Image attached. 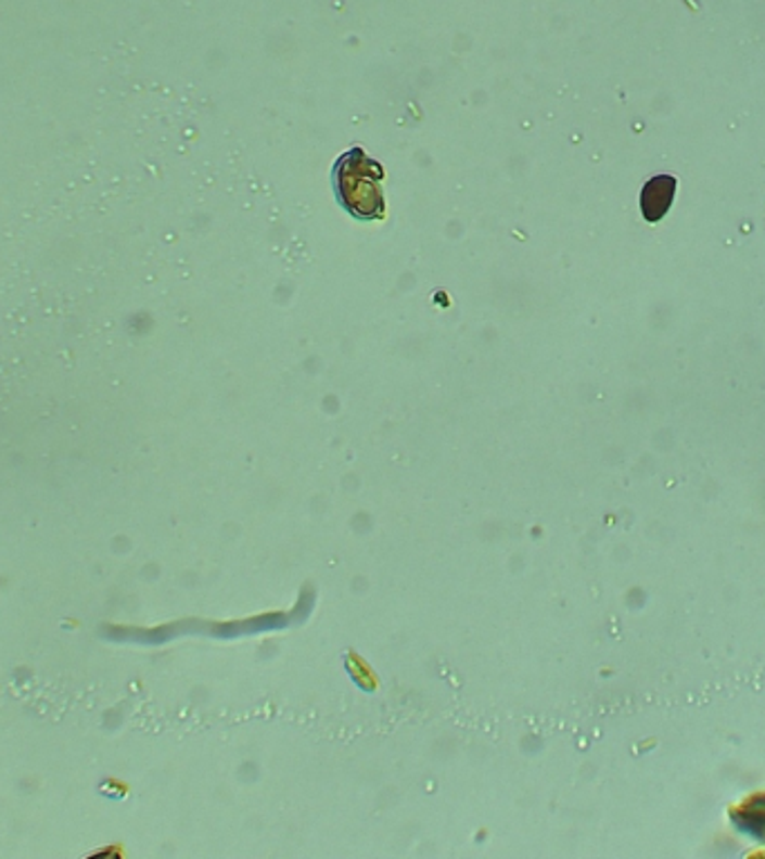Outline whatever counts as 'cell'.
<instances>
[{
  "label": "cell",
  "mask_w": 765,
  "mask_h": 859,
  "mask_svg": "<svg viewBox=\"0 0 765 859\" xmlns=\"http://www.w3.org/2000/svg\"><path fill=\"white\" fill-rule=\"evenodd\" d=\"M676 193V179L672 175H659L649 179L640 195V208L647 222L663 220Z\"/></svg>",
  "instance_id": "2"
},
{
  "label": "cell",
  "mask_w": 765,
  "mask_h": 859,
  "mask_svg": "<svg viewBox=\"0 0 765 859\" xmlns=\"http://www.w3.org/2000/svg\"><path fill=\"white\" fill-rule=\"evenodd\" d=\"M383 177V168L372 157L352 149L334 164L332 184L341 206L356 220H381L385 213Z\"/></svg>",
  "instance_id": "1"
}]
</instances>
